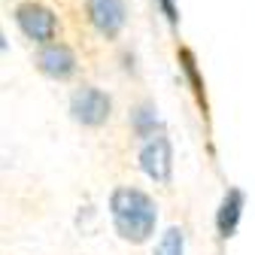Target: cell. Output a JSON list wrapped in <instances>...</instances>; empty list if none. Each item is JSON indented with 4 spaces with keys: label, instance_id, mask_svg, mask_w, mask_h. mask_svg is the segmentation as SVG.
Segmentation results:
<instances>
[{
    "label": "cell",
    "instance_id": "6da1fadb",
    "mask_svg": "<svg viewBox=\"0 0 255 255\" xmlns=\"http://www.w3.org/2000/svg\"><path fill=\"white\" fill-rule=\"evenodd\" d=\"M110 219L113 228L125 243H146L158 225V207L140 188L119 185L110 195Z\"/></svg>",
    "mask_w": 255,
    "mask_h": 255
},
{
    "label": "cell",
    "instance_id": "7a4b0ae2",
    "mask_svg": "<svg viewBox=\"0 0 255 255\" xmlns=\"http://www.w3.org/2000/svg\"><path fill=\"white\" fill-rule=\"evenodd\" d=\"M140 170L158 182V185H167L170 176H173V146L167 140L164 131H152L143 137V146H140Z\"/></svg>",
    "mask_w": 255,
    "mask_h": 255
},
{
    "label": "cell",
    "instance_id": "3957f363",
    "mask_svg": "<svg viewBox=\"0 0 255 255\" xmlns=\"http://www.w3.org/2000/svg\"><path fill=\"white\" fill-rule=\"evenodd\" d=\"M110 113H113V101H110V94L101 91L98 85H82V88L73 91V98H70V116L82 128H101V125H107Z\"/></svg>",
    "mask_w": 255,
    "mask_h": 255
},
{
    "label": "cell",
    "instance_id": "277c9868",
    "mask_svg": "<svg viewBox=\"0 0 255 255\" xmlns=\"http://www.w3.org/2000/svg\"><path fill=\"white\" fill-rule=\"evenodd\" d=\"M15 24L30 43H40V46L58 37V15L46 3H37V0H27L15 9Z\"/></svg>",
    "mask_w": 255,
    "mask_h": 255
},
{
    "label": "cell",
    "instance_id": "5b68a950",
    "mask_svg": "<svg viewBox=\"0 0 255 255\" xmlns=\"http://www.w3.org/2000/svg\"><path fill=\"white\" fill-rule=\"evenodd\" d=\"M37 67L49 76V79H70L79 67L76 61V52L67 46V43H46L37 55Z\"/></svg>",
    "mask_w": 255,
    "mask_h": 255
},
{
    "label": "cell",
    "instance_id": "8992f818",
    "mask_svg": "<svg viewBox=\"0 0 255 255\" xmlns=\"http://www.w3.org/2000/svg\"><path fill=\"white\" fill-rule=\"evenodd\" d=\"M88 21L101 37H119L125 27V0H88Z\"/></svg>",
    "mask_w": 255,
    "mask_h": 255
},
{
    "label": "cell",
    "instance_id": "52a82bcc",
    "mask_svg": "<svg viewBox=\"0 0 255 255\" xmlns=\"http://www.w3.org/2000/svg\"><path fill=\"white\" fill-rule=\"evenodd\" d=\"M243 204H246V195L240 188H228L225 198H222L219 210H216V228H219V237H234L237 228H240V219H243Z\"/></svg>",
    "mask_w": 255,
    "mask_h": 255
},
{
    "label": "cell",
    "instance_id": "ba28073f",
    "mask_svg": "<svg viewBox=\"0 0 255 255\" xmlns=\"http://www.w3.org/2000/svg\"><path fill=\"white\" fill-rule=\"evenodd\" d=\"M152 255H185V231L176 228V225H170L161 234V240H158V246H155Z\"/></svg>",
    "mask_w": 255,
    "mask_h": 255
},
{
    "label": "cell",
    "instance_id": "9c48e42d",
    "mask_svg": "<svg viewBox=\"0 0 255 255\" xmlns=\"http://www.w3.org/2000/svg\"><path fill=\"white\" fill-rule=\"evenodd\" d=\"M179 61H182V73L188 76V82H191V91L198 94V101L204 104V82H201V76H198V64H195V55H191L188 49H182L179 52Z\"/></svg>",
    "mask_w": 255,
    "mask_h": 255
},
{
    "label": "cell",
    "instance_id": "30bf717a",
    "mask_svg": "<svg viewBox=\"0 0 255 255\" xmlns=\"http://www.w3.org/2000/svg\"><path fill=\"white\" fill-rule=\"evenodd\" d=\"M155 122H158V119H155V110H152L149 104L140 107V110L134 113V128H137V134H140V137H146V134L155 131Z\"/></svg>",
    "mask_w": 255,
    "mask_h": 255
},
{
    "label": "cell",
    "instance_id": "8fae6325",
    "mask_svg": "<svg viewBox=\"0 0 255 255\" xmlns=\"http://www.w3.org/2000/svg\"><path fill=\"white\" fill-rule=\"evenodd\" d=\"M155 3H158V9H161V15L167 18V24H170V27H176V24H179V9H176L173 0H155Z\"/></svg>",
    "mask_w": 255,
    "mask_h": 255
}]
</instances>
